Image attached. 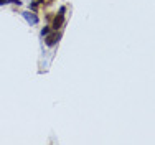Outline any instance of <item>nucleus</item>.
<instances>
[{
	"label": "nucleus",
	"mask_w": 155,
	"mask_h": 145,
	"mask_svg": "<svg viewBox=\"0 0 155 145\" xmlns=\"http://www.w3.org/2000/svg\"><path fill=\"white\" fill-rule=\"evenodd\" d=\"M64 13H66V7H60V12L58 15L53 18V23H51V30H60L63 27V23H64Z\"/></svg>",
	"instance_id": "obj_1"
},
{
	"label": "nucleus",
	"mask_w": 155,
	"mask_h": 145,
	"mask_svg": "<svg viewBox=\"0 0 155 145\" xmlns=\"http://www.w3.org/2000/svg\"><path fill=\"white\" fill-rule=\"evenodd\" d=\"M60 38H61V33L60 31H54V30H53V33H48V35L45 36L46 46H54V44L60 41Z\"/></svg>",
	"instance_id": "obj_2"
},
{
	"label": "nucleus",
	"mask_w": 155,
	"mask_h": 145,
	"mask_svg": "<svg viewBox=\"0 0 155 145\" xmlns=\"http://www.w3.org/2000/svg\"><path fill=\"white\" fill-rule=\"evenodd\" d=\"M21 15H23V18H25V20H27L30 25H36V23L40 21L38 15H36L35 12H31V10H27V12H23Z\"/></svg>",
	"instance_id": "obj_3"
},
{
	"label": "nucleus",
	"mask_w": 155,
	"mask_h": 145,
	"mask_svg": "<svg viewBox=\"0 0 155 145\" xmlns=\"http://www.w3.org/2000/svg\"><path fill=\"white\" fill-rule=\"evenodd\" d=\"M43 2H45V0H31V3H30V10H31V12H36V10H38V7L41 5Z\"/></svg>",
	"instance_id": "obj_4"
},
{
	"label": "nucleus",
	"mask_w": 155,
	"mask_h": 145,
	"mask_svg": "<svg viewBox=\"0 0 155 145\" xmlns=\"http://www.w3.org/2000/svg\"><path fill=\"white\" fill-rule=\"evenodd\" d=\"M50 31H51V27H43L41 31H40V35H41V36H46Z\"/></svg>",
	"instance_id": "obj_5"
},
{
	"label": "nucleus",
	"mask_w": 155,
	"mask_h": 145,
	"mask_svg": "<svg viewBox=\"0 0 155 145\" xmlns=\"http://www.w3.org/2000/svg\"><path fill=\"white\" fill-rule=\"evenodd\" d=\"M8 3H13V5H21V2H20V0H8Z\"/></svg>",
	"instance_id": "obj_6"
},
{
	"label": "nucleus",
	"mask_w": 155,
	"mask_h": 145,
	"mask_svg": "<svg viewBox=\"0 0 155 145\" xmlns=\"http://www.w3.org/2000/svg\"><path fill=\"white\" fill-rule=\"evenodd\" d=\"M7 3H8V0H0V7H2V5H7Z\"/></svg>",
	"instance_id": "obj_7"
}]
</instances>
